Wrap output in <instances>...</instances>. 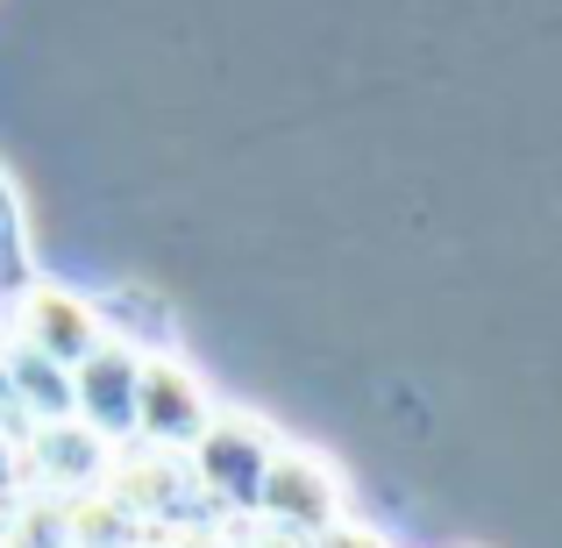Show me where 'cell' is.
I'll return each instance as SVG.
<instances>
[{"label":"cell","mask_w":562,"mask_h":548,"mask_svg":"<svg viewBox=\"0 0 562 548\" xmlns=\"http://www.w3.org/2000/svg\"><path fill=\"white\" fill-rule=\"evenodd\" d=\"M206 392H200V378L179 364V357H150L143 364V399H136V427L150 441H200L206 435Z\"/></svg>","instance_id":"6da1fadb"},{"label":"cell","mask_w":562,"mask_h":548,"mask_svg":"<svg viewBox=\"0 0 562 548\" xmlns=\"http://www.w3.org/2000/svg\"><path fill=\"white\" fill-rule=\"evenodd\" d=\"M71 399H79V413L100 427V435H128V427H136V399H143V357L128 343L122 349L100 343L93 357H79Z\"/></svg>","instance_id":"7a4b0ae2"},{"label":"cell","mask_w":562,"mask_h":548,"mask_svg":"<svg viewBox=\"0 0 562 548\" xmlns=\"http://www.w3.org/2000/svg\"><path fill=\"white\" fill-rule=\"evenodd\" d=\"M14 306H22V343L43 349V357L79 364V357H93V349H100V314H93L86 300H71V292L29 286Z\"/></svg>","instance_id":"3957f363"},{"label":"cell","mask_w":562,"mask_h":548,"mask_svg":"<svg viewBox=\"0 0 562 548\" xmlns=\"http://www.w3.org/2000/svg\"><path fill=\"white\" fill-rule=\"evenodd\" d=\"M29 292V243H22V206H14V186L0 179V314Z\"/></svg>","instance_id":"277c9868"}]
</instances>
